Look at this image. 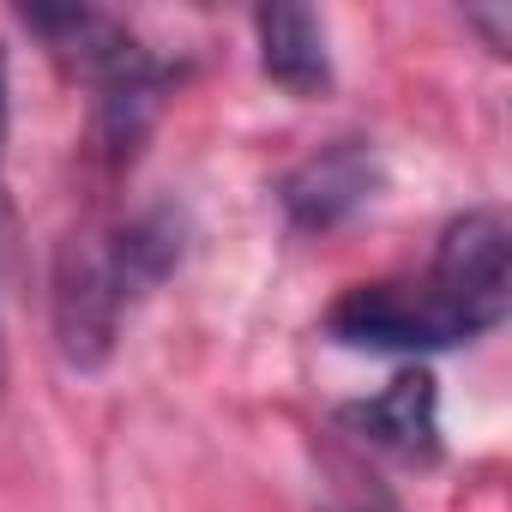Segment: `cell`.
Listing matches in <instances>:
<instances>
[{
  "label": "cell",
  "instance_id": "6da1fadb",
  "mask_svg": "<svg viewBox=\"0 0 512 512\" xmlns=\"http://www.w3.org/2000/svg\"><path fill=\"white\" fill-rule=\"evenodd\" d=\"M19 19H25V31H37L49 43L55 61H67L79 79H91L97 139H103L109 163H133L175 91V67L157 61L121 19H109L97 7H25Z\"/></svg>",
  "mask_w": 512,
  "mask_h": 512
},
{
  "label": "cell",
  "instance_id": "7a4b0ae2",
  "mask_svg": "<svg viewBox=\"0 0 512 512\" xmlns=\"http://www.w3.org/2000/svg\"><path fill=\"white\" fill-rule=\"evenodd\" d=\"M422 290L458 326L464 344H476L482 332H494L506 320V308H512V229L494 205H476L440 229Z\"/></svg>",
  "mask_w": 512,
  "mask_h": 512
},
{
  "label": "cell",
  "instance_id": "3957f363",
  "mask_svg": "<svg viewBox=\"0 0 512 512\" xmlns=\"http://www.w3.org/2000/svg\"><path fill=\"white\" fill-rule=\"evenodd\" d=\"M55 350L67 368L91 374L115 356L121 344V326L133 314L115 266H109V247H103V229H85V235H67L61 253H55Z\"/></svg>",
  "mask_w": 512,
  "mask_h": 512
},
{
  "label": "cell",
  "instance_id": "277c9868",
  "mask_svg": "<svg viewBox=\"0 0 512 512\" xmlns=\"http://www.w3.org/2000/svg\"><path fill=\"white\" fill-rule=\"evenodd\" d=\"M326 338L344 350H374V356H428V350L464 344L422 284H356L350 296L332 302Z\"/></svg>",
  "mask_w": 512,
  "mask_h": 512
},
{
  "label": "cell",
  "instance_id": "5b68a950",
  "mask_svg": "<svg viewBox=\"0 0 512 512\" xmlns=\"http://www.w3.org/2000/svg\"><path fill=\"white\" fill-rule=\"evenodd\" d=\"M380 181L386 175H380V157L368 139H332L284 175L278 199L296 229H338L380 199Z\"/></svg>",
  "mask_w": 512,
  "mask_h": 512
},
{
  "label": "cell",
  "instance_id": "8992f818",
  "mask_svg": "<svg viewBox=\"0 0 512 512\" xmlns=\"http://www.w3.org/2000/svg\"><path fill=\"white\" fill-rule=\"evenodd\" d=\"M344 434H356L374 452H392L404 464H434L440 458V386L428 368H398L374 398L338 410Z\"/></svg>",
  "mask_w": 512,
  "mask_h": 512
},
{
  "label": "cell",
  "instance_id": "52a82bcc",
  "mask_svg": "<svg viewBox=\"0 0 512 512\" xmlns=\"http://www.w3.org/2000/svg\"><path fill=\"white\" fill-rule=\"evenodd\" d=\"M253 37H260V73L284 85L290 97H314L332 85L326 19L314 7H260L253 13Z\"/></svg>",
  "mask_w": 512,
  "mask_h": 512
},
{
  "label": "cell",
  "instance_id": "ba28073f",
  "mask_svg": "<svg viewBox=\"0 0 512 512\" xmlns=\"http://www.w3.org/2000/svg\"><path fill=\"white\" fill-rule=\"evenodd\" d=\"M320 512H404V506L362 458L332 446L320 458Z\"/></svg>",
  "mask_w": 512,
  "mask_h": 512
},
{
  "label": "cell",
  "instance_id": "9c48e42d",
  "mask_svg": "<svg viewBox=\"0 0 512 512\" xmlns=\"http://www.w3.org/2000/svg\"><path fill=\"white\" fill-rule=\"evenodd\" d=\"M464 19H470V25H476L482 37H488V49H494V55H500V49L512 43V13H506V7H470Z\"/></svg>",
  "mask_w": 512,
  "mask_h": 512
},
{
  "label": "cell",
  "instance_id": "30bf717a",
  "mask_svg": "<svg viewBox=\"0 0 512 512\" xmlns=\"http://www.w3.org/2000/svg\"><path fill=\"white\" fill-rule=\"evenodd\" d=\"M7 121H13V85H7V49H0V157H7Z\"/></svg>",
  "mask_w": 512,
  "mask_h": 512
},
{
  "label": "cell",
  "instance_id": "8fae6325",
  "mask_svg": "<svg viewBox=\"0 0 512 512\" xmlns=\"http://www.w3.org/2000/svg\"><path fill=\"white\" fill-rule=\"evenodd\" d=\"M0 404H7V338H0Z\"/></svg>",
  "mask_w": 512,
  "mask_h": 512
}]
</instances>
